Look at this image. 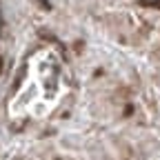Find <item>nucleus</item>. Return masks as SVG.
Returning a JSON list of instances; mask_svg holds the SVG:
<instances>
[{"mask_svg":"<svg viewBox=\"0 0 160 160\" xmlns=\"http://www.w3.org/2000/svg\"><path fill=\"white\" fill-rule=\"evenodd\" d=\"M142 7H153V9H160V0H140Z\"/></svg>","mask_w":160,"mask_h":160,"instance_id":"nucleus-1","label":"nucleus"},{"mask_svg":"<svg viewBox=\"0 0 160 160\" xmlns=\"http://www.w3.org/2000/svg\"><path fill=\"white\" fill-rule=\"evenodd\" d=\"M0 71H2V56H0Z\"/></svg>","mask_w":160,"mask_h":160,"instance_id":"nucleus-2","label":"nucleus"}]
</instances>
